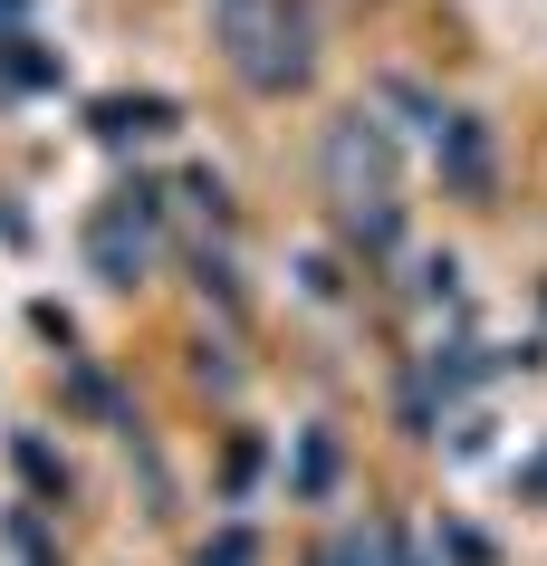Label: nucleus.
Here are the masks:
<instances>
[{
	"label": "nucleus",
	"instance_id": "obj_1",
	"mask_svg": "<svg viewBox=\"0 0 547 566\" xmlns=\"http://www.w3.org/2000/svg\"><path fill=\"white\" fill-rule=\"evenodd\" d=\"M327 174H336V192H385V145L365 135V116H356V125H336Z\"/></svg>",
	"mask_w": 547,
	"mask_h": 566
}]
</instances>
